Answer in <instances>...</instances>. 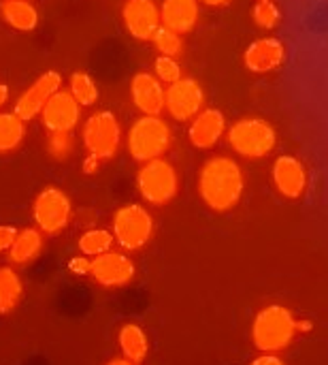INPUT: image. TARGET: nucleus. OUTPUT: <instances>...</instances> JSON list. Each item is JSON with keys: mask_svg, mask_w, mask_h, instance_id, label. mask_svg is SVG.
I'll list each match as a JSON object with an SVG mask.
<instances>
[{"mask_svg": "<svg viewBox=\"0 0 328 365\" xmlns=\"http://www.w3.org/2000/svg\"><path fill=\"white\" fill-rule=\"evenodd\" d=\"M34 220L41 231L53 235L60 233L70 220V199L64 190L47 186L34 201Z\"/></svg>", "mask_w": 328, "mask_h": 365, "instance_id": "9", "label": "nucleus"}, {"mask_svg": "<svg viewBox=\"0 0 328 365\" xmlns=\"http://www.w3.org/2000/svg\"><path fill=\"white\" fill-rule=\"evenodd\" d=\"M6 98H9V88L4 83H0V107L6 103Z\"/></svg>", "mask_w": 328, "mask_h": 365, "instance_id": "36", "label": "nucleus"}, {"mask_svg": "<svg viewBox=\"0 0 328 365\" xmlns=\"http://www.w3.org/2000/svg\"><path fill=\"white\" fill-rule=\"evenodd\" d=\"M154 75L162 81V83H175L177 79H181V66L177 64V60L173 56H158L154 62Z\"/></svg>", "mask_w": 328, "mask_h": 365, "instance_id": "28", "label": "nucleus"}, {"mask_svg": "<svg viewBox=\"0 0 328 365\" xmlns=\"http://www.w3.org/2000/svg\"><path fill=\"white\" fill-rule=\"evenodd\" d=\"M120 349L124 353V359H128L132 364H141L147 357V351H149L147 334L139 325L126 323L120 329Z\"/></svg>", "mask_w": 328, "mask_h": 365, "instance_id": "20", "label": "nucleus"}, {"mask_svg": "<svg viewBox=\"0 0 328 365\" xmlns=\"http://www.w3.org/2000/svg\"><path fill=\"white\" fill-rule=\"evenodd\" d=\"M26 122L13 111V113H0V152L15 150L23 135H26Z\"/></svg>", "mask_w": 328, "mask_h": 365, "instance_id": "23", "label": "nucleus"}, {"mask_svg": "<svg viewBox=\"0 0 328 365\" xmlns=\"http://www.w3.org/2000/svg\"><path fill=\"white\" fill-rule=\"evenodd\" d=\"M245 180L237 160L231 156L209 158L199 173V195L213 212H231L243 197Z\"/></svg>", "mask_w": 328, "mask_h": 365, "instance_id": "1", "label": "nucleus"}, {"mask_svg": "<svg viewBox=\"0 0 328 365\" xmlns=\"http://www.w3.org/2000/svg\"><path fill=\"white\" fill-rule=\"evenodd\" d=\"M49 154L58 160H64L68 158L70 150H73V139H70V133H51L49 137Z\"/></svg>", "mask_w": 328, "mask_h": 365, "instance_id": "29", "label": "nucleus"}, {"mask_svg": "<svg viewBox=\"0 0 328 365\" xmlns=\"http://www.w3.org/2000/svg\"><path fill=\"white\" fill-rule=\"evenodd\" d=\"M152 43L156 45V49L162 53V56H179L181 53V47H184V41L179 36V32L166 28V26H160L152 38Z\"/></svg>", "mask_w": 328, "mask_h": 365, "instance_id": "27", "label": "nucleus"}, {"mask_svg": "<svg viewBox=\"0 0 328 365\" xmlns=\"http://www.w3.org/2000/svg\"><path fill=\"white\" fill-rule=\"evenodd\" d=\"M226 133V118L220 109H203L190 120L188 137L199 150H211Z\"/></svg>", "mask_w": 328, "mask_h": 365, "instance_id": "17", "label": "nucleus"}, {"mask_svg": "<svg viewBox=\"0 0 328 365\" xmlns=\"http://www.w3.org/2000/svg\"><path fill=\"white\" fill-rule=\"evenodd\" d=\"M252 19L260 30H273L282 21V13L273 0H258L252 9Z\"/></svg>", "mask_w": 328, "mask_h": 365, "instance_id": "26", "label": "nucleus"}, {"mask_svg": "<svg viewBox=\"0 0 328 365\" xmlns=\"http://www.w3.org/2000/svg\"><path fill=\"white\" fill-rule=\"evenodd\" d=\"M120 139L122 128L111 111H98L90 115V120L83 126V143L88 152L98 160L113 158L120 150Z\"/></svg>", "mask_w": 328, "mask_h": 365, "instance_id": "7", "label": "nucleus"}, {"mask_svg": "<svg viewBox=\"0 0 328 365\" xmlns=\"http://www.w3.org/2000/svg\"><path fill=\"white\" fill-rule=\"evenodd\" d=\"M177 171L164 158H154L143 163L137 173V188L143 201L149 205H164L177 195Z\"/></svg>", "mask_w": 328, "mask_h": 365, "instance_id": "5", "label": "nucleus"}, {"mask_svg": "<svg viewBox=\"0 0 328 365\" xmlns=\"http://www.w3.org/2000/svg\"><path fill=\"white\" fill-rule=\"evenodd\" d=\"M273 184L277 188V192L284 199H301L307 190V169L303 165L301 158L292 156V154H282L275 158L273 169Z\"/></svg>", "mask_w": 328, "mask_h": 365, "instance_id": "11", "label": "nucleus"}, {"mask_svg": "<svg viewBox=\"0 0 328 365\" xmlns=\"http://www.w3.org/2000/svg\"><path fill=\"white\" fill-rule=\"evenodd\" d=\"M130 96L143 115H160L164 109V86L152 73H137L130 81Z\"/></svg>", "mask_w": 328, "mask_h": 365, "instance_id": "16", "label": "nucleus"}, {"mask_svg": "<svg viewBox=\"0 0 328 365\" xmlns=\"http://www.w3.org/2000/svg\"><path fill=\"white\" fill-rule=\"evenodd\" d=\"M96 169H98V158L90 154V156H88V160L83 163V171H85V173H94Z\"/></svg>", "mask_w": 328, "mask_h": 365, "instance_id": "33", "label": "nucleus"}, {"mask_svg": "<svg viewBox=\"0 0 328 365\" xmlns=\"http://www.w3.org/2000/svg\"><path fill=\"white\" fill-rule=\"evenodd\" d=\"M68 267L75 274H90L92 272V261H88L85 257H79V259H73Z\"/></svg>", "mask_w": 328, "mask_h": 365, "instance_id": "32", "label": "nucleus"}, {"mask_svg": "<svg viewBox=\"0 0 328 365\" xmlns=\"http://www.w3.org/2000/svg\"><path fill=\"white\" fill-rule=\"evenodd\" d=\"M312 329H314V323H312V321H307V319L297 321V331H301V334H310Z\"/></svg>", "mask_w": 328, "mask_h": 365, "instance_id": "34", "label": "nucleus"}, {"mask_svg": "<svg viewBox=\"0 0 328 365\" xmlns=\"http://www.w3.org/2000/svg\"><path fill=\"white\" fill-rule=\"evenodd\" d=\"M226 133L228 145L243 158H263L277 145V133L273 124L258 115L237 120Z\"/></svg>", "mask_w": 328, "mask_h": 365, "instance_id": "3", "label": "nucleus"}, {"mask_svg": "<svg viewBox=\"0 0 328 365\" xmlns=\"http://www.w3.org/2000/svg\"><path fill=\"white\" fill-rule=\"evenodd\" d=\"M205 90L192 77H181L164 90V109L177 122H188L203 111Z\"/></svg>", "mask_w": 328, "mask_h": 365, "instance_id": "8", "label": "nucleus"}, {"mask_svg": "<svg viewBox=\"0 0 328 365\" xmlns=\"http://www.w3.org/2000/svg\"><path fill=\"white\" fill-rule=\"evenodd\" d=\"M173 143V130L160 115H141L128 130V152L134 160L162 158Z\"/></svg>", "mask_w": 328, "mask_h": 365, "instance_id": "4", "label": "nucleus"}, {"mask_svg": "<svg viewBox=\"0 0 328 365\" xmlns=\"http://www.w3.org/2000/svg\"><path fill=\"white\" fill-rule=\"evenodd\" d=\"M250 365H286V361L282 357H277V353H263Z\"/></svg>", "mask_w": 328, "mask_h": 365, "instance_id": "31", "label": "nucleus"}, {"mask_svg": "<svg viewBox=\"0 0 328 365\" xmlns=\"http://www.w3.org/2000/svg\"><path fill=\"white\" fill-rule=\"evenodd\" d=\"M286 62V45L275 36H263L248 45L243 64L250 73L265 75L277 71Z\"/></svg>", "mask_w": 328, "mask_h": 365, "instance_id": "13", "label": "nucleus"}, {"mask_svg": "<svg viewBox=\"0 0 328 365\" xmlns=\"http://www.w3.org/2000/svg\"><path fill=\"white\" fill-rule=\"evenodd\" d=\"M122 17L126 30L139 41H152L162 26L160 9L154 0H128L122 9Z\"/></svg>", "mask_w": 328, "mask_h": 365, "instance_id": "14", "label": "nucleus"}, {"mask_svg": "<svg viewBox=\"0 0 328 365\" xmlns=\"http://www.w3.org/2000/svg\"><path fill=\"white\" fill-rule=\"evenodd\" d=\"M43 248V237L36 229H23L17 231V237L13 242V246L9 248V261L15 265H26L32 263Z\"/></svg>", "mask_w": 328, "mask_h": 365, "instance_id": "19", "label": "nucleus"}, {"mask_svg": "<svg viewBox=\"0 0 328 365\" xmlns=\"http://www.w3.org/2000/svg\"><path fill=\"white\" fill-rule=\"evenodd\" d=\"M90 274L105 287H124L134 278V263L126 255L109 250L100 257H94Z\"/></svg>", "mask_w": 328, "mask_h": 365, "instance_id": "15", "label": "nucleus"}, {"mask_svg": "<svg viewBox=\"0 0 328 365\" xmlns=\"http://www.w3.org/2000/svg\"><path fill=\"white\" fill-rule=\"evenodd\" d=\"M199 0H164L160 6L162 26L184 34L190 32L199 21Z\"/></svg>", "mask_w": 328, "mask_h": 365, "instance_id": "18", "label": "nucleus"}, {"mask_svg": "<svg viewBox=\"0 0 328 365\" xmlns=\"http://www.w3.org/2000/svg\"><path fill=\"white\" fill-rule=\"evenodd\" d=\"M17 237V229L15 227H6V225H0V252L9 250L13 246Z\"/></svg>", "mask_w": 328, "mask_h": 365, "instance_id": "30", "label": "nucleus"}, {"mask_svg": "<svg viewBox=\"0 0 328 365\" xmlns=\"http://www.w3.org/2000/svg\"><path fill=\"white\" fill-rule=\"evenodd\" d=\"M154 233V218L152 214L137 203L122 205L113 214V237L126 250L143 248Z\"/></svg>", "mask_w": 328, "mask_h": 365, "instance_id": "6", "label": "nucleus"}, {"mask_svg": "<svg viewBox=\"0 0 328 365\" xmlns=\"http://www.w3.org/2000/svg\"><path fill=\"white\" fill-rule=\"evenodd\" d=\"M107 365H137V364H132V361H128V359H113V361H109Z\"/></svg>", "mask_w": 328, "mask_h": 365, "instance_id": "37", "label": "nucleus"}, {"mask_svg": "<svg viewBox=\"0 0 328 365\" xmlns=\"http://www.w3.org/2000/svg\"><path fill=\"white\" fill-rule=\"evenodd\" d=\"M81 118V105L75 101L70 90H58L41 111L43 126L49 133H70Z\"/></svg>", "mask_w": 328, "mask_h": 365, "instance_id": "10", "label": "nucleus"}, {"mask_svg": "<svg viewBox=\"0 0 328 365\" xmlns=\"http://www.w3.org/2000/svg\"><path fill=\"white\" fill-rule=\"evenodd\" d=\"M0 13L11 28L21 32H28L38 24V13L28 0H4L0 4Z\"/></svg>", "mask_w": 328, "mask_h": 365, "instance_id": "21", "label": "nucleus"}, {"mask_svg": "<svg viewBox=\"0 0 328 365\" xmlns=\"http://www.w3.org/2000/svg\"><path fill=\"white\" fill-rule=\"evenodd\" d=\"M60 86H62V77H60V73H55V71H47V73H43L19 98H17V103H15V113L23 120V122H30V120H34L41 111H43V107L47 105V101L60 90Z\"/></svg>", "mask_w": 328, "mask_h": 365, "instance_id": "12", "label": "nucleus"}, {"mask_svg": "<svg viewBox=\"0 0 328 365\" xmlns=\"http://www.w3.org/2000/svg\"><path fill=\"white\" fill-rule=\"evenodd\" d=\"M21 280L11 267H0V314L11 312L21 299Z\"/></svg>", "mask_w": 328, "mask_h": 365, "instance_id": "22", "label": "nucleus"}, {"mask_svg": "<svg viewBox=\"0 0 328 365\" xmlns=\"http://www.w3.org/2000/svg\"><path fill=\"white\" fill-rule=\"evenodd\" d=\"M113 242H115L113 233L105 229H90L79 237V250L85 257H100L111 250Z\"/></svg>", "mask_w": 328, "mask_h": 365, "instance_id": "24", "label": "nucleus"}, {"mask_svg": "<svg viewBox=\"0 0 328 365\" xmlns=\"http://www.w3.org/2000/svg\"><path fill=\"white\" fill-rule=\"evenodd\" d=\"M297 319L290 308L273 304L263 308L252 323V342L263 353H280L297 336Z\"/></svg>", "mask_w": 328, "mask_h": 365, "instance_id": "2", "label": "nucleus"}, {"mask_svg": "<svg viewBox=\"0 0 328 365\" xmlns=\"http://www.w3.org/2000/svg\"><path fill=\"white\" fill-rule=\"evenodd\" d=\"M70 94L81 107H90L98 101V86L88 73H73L70 75Z\"/></svg>", "mask_w": 328, "mask_h": 365, "instance_id": "25", "label": "nucleus"}, {"mask_svg": "<svg viewBox=\"0 0 328 365\" xmlns=\"http://www.w3.org/2000/svg\"><path fill=\"white\" fill-rule=\"evenodd\" d=\"M201 2H205L207 6H226V4H231V0H201Z\"/></svg>", "mask_w": 328, "mask_h": 365, "instance_id": "35", "label": "nucleus"}]
</instances>
